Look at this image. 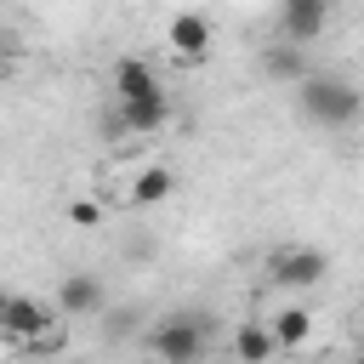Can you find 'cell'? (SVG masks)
I'll use <instances>...</instances> for the list:
<instances>
[{
    "label": "cell",
    "mask_w": 364,
    "mask_h": 364,
    "mask_svg": "<svg viewBox=\"0 0 364 364\" xmlns=\"http://www.w3.org/2000/svg\"><path fill=\"white\" fill-rule=\"evenodd\" d=\"M273 341H279V353H301V347L313 341V313H307L301 301L279 307V313H273Z\"/></svg>",
    "instance_id": "cell-10"
},
{
    "label": "cell",
    "mask_w": 364,
    "mask_h": 364,
    "mask_svg": "<svg viewBox=\"0 0 364 364\" xmlns=\"http://www.w3.org/2000/svg\"><path fill=\"white\" fill-rule=\"evenodd\" d=\"M324 273H330V256L313 250V245H279L267 256V279L284 284V290H313Z\"/></svg>",
    "instance_id": "cell-4"
},
{
    "label": "cell",
    "mask_w": 364,
    "mask_h": 364,
    "mask_svg": "<svg viewBox=\"0 0 364 364\" xmlns=\"http://www.w3.org/2000/svg\"><path fill=\"white\" fill-rule=\"evenodd\" d=\"M68 222H80V228H97V222H102V205H97V199H74V205H68Z\"/></svg>",
    "instance_id": "cell-14"
},
{
    "label": "cell",
    "mask_w": 364,
    "mask_h": 364,
    "mask_svg": "<svg viewBox=\"0 0 364 364\" xmlns=\"http://www.w3.org/2000/svg\"><path fill=\"white\" fill-rule=\"evenodd\" d=\"M330 28V0H279V34L307 46Z\"/></svg>",
    "instance_id": "cell-6"
},
{
    "label": "cell",
    "mask_w": 364,
    "mask_h": 364,
    "mask_svg": "<svg viewBox=\"0 0 364 364\" xmlns=\"http://www.w3.org/2000/svg\"><path fill=\"white\" fill-rule=\"evenodd\" d=\"M108 91H114V102H125V97H148V91H165V85H159L148 57H119L114 74H108Z\"/></svg>",
    "instance_id": "cell-8"
},
{
    "label": "cell",
    "mask_w": 364,
    "mask_h": 364,
    "mask_svg": "<svg viewBox=\"0 0 364 364\" xmlns=\"http://www.w3.org/2000/svg\"><path fill=\"white\" fill-rule=\"evenodd\" d=\"M205 347H210V318L205 313H171L148 336V353L165 358V364H193V358H205Z\"/></svg>",
    "instance_id": "cell-2"
},
{
    "label": "cell",
    "mask_w": 364,
    "mask_h": 364,
    "mask_svg": "<svg viewBox=\"0 0 364 364\" xmlns=\"http://www.w3.org/2000/svg\"><path fill=\"white\" fill-rule=\"evenodd\" d=\"M102 284L91 279V273H63V284H57V313L63 318H91V313H102Z\"/></svg>",
    "instance_id": "cell-7"
},
{
    "label": "cell",
    "mask_w": 364,
    "mask_h": 364,
    "mask_svg": "<svg viewBox=\"0 0 364 364\" xmlns=\"http://www.w3.org/2000/svg\"><path fill=\"white\" fill-rule=\"evenodd\" d=\"M165 40H171V51H176V57L199 63V57L210 51V23H205L199 11H176V17H171V28H165Z\"/></svg>",
    "instance_id": "cell-9"
},
{
    "label": "cell",
    "mask_w": 364,
    "mask_h": 364,
    "mask_svg": "<svg viewBox=\"0 0 364 364\" xmlns=\"http://www.w3.org/2000/svg\"><path fill=\"white\" fill-rule=\"evenodd\" d=\"M165 119H171V97H165V91H148V97H125V102H114L108 131H114V136H154Z\"/></svg>",
    "instance_id": "cell-5"
},
{
    "label": "cell",
    "mask_w": 364,
    "mask_h": 364,
    "mask_svg": "<svg viewBox=\"0 0 364 364\" xmlns=\"http://www.w3.org/2000/svg\"><path fill=\"white\" fill-rule=\"evenodd\" d=\"M51 307L34 301V296H17V290H0V336L17 341V347H57L51 336Z\"/></svg>",
    "instance_id": "cell-3"
},
{
    "label": "cell",
    "mask_w": 364,
    "mask_h": 364,
    "mask_svg": "<svg viewBox=\"0 0 364 364\" xmlns=\"http://www.w3.org/2000/svg\"><path fill=\"white\" fill-rule=\"evenodd\" d=\"M296 108L307 125H324V131H347L358 125L364 114V91L353 80H336V74H301L296 80Z\"/></svg>",
    "instance_id": "cell-1"
},
{
    "label": "cell",
    "mask_w": 364,
    "mask_h": 364,
    "mask_svg": "<svg viewBox=\"0 0 364 364\" xmlns=\"http://www.w3.org/2000/svg\"><path fill=\"white\" fill-rule=\"evenodd\" d=\"M228 353H233V358H245V364H262V358H273V353H279V341H273V324H256V318H245V324L233 330Z\"/></svg>",
    "instance_id": "cell-12"
},
{
    "label": "cell",
    "mask_w": 364,
    "mask_h": 364,
    "mask_svg": "<svg viewBox=\"0 0 364 364\" xmlns=\"http://www.w3.org/2000/svg\"><path fill=\"white\" fill-rule=\"evenodd\" d=\"M358 318H364V313H358Z\"/></svg>",
    "instance_id": "cell-16"
},
{
    "label": "cell",
    "mask_w": 364,
    "mask_h": 364,
    "mask_svg": "<svg viewBox=\"0 0 364 364\" xmlns=\"http://www.w3.org/2000/svg\"><path fill=\"white\" fill-rule=\"evenodd\" d=\"M6 63H11V40L0 34V68H6Z\"/></svg>",
    "instance_id": "cell-15"
},
{
    "label": "cell",
    "mask_w": 364,
    "mask_h": 364,
    "mask_svg": "<svg viewBox=\"0 0 364 364\" xmlns=\"http://www.w3.org/2000/svg\"><path fill=\"white\" fill-rule=\"evenodd\" d=\"M176 193V171L171 165H142L136 176H131V205H159V199H171Z\"/></svg>",
    "instance_id": "cell-13"
},
{
    "label": "cell",
    "mask_w": 364,
    "mask_h": 364,
    "mask_svg": "<svg viewBox=\"0 0 364 364\" xmlns=\"http://www.w3.org/2000/svg\"><path fill=\"white\" fill-rule=\"evenodd\" d=\"M262 74H267V80H279V85H296V80H301V74H313V68H307V57H301V46H296V40H279V46H267V51H262Z\"/></svg>",
    "instance_id": "cell-11"
}]
</instances>
